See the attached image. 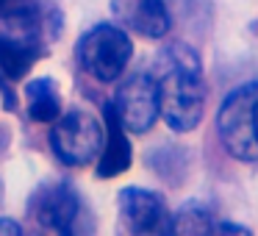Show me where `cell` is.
Listing matches in <instances>:
<instances>
[{
    "instance_id": "obj_7",
    "label": "cell",
    "mask_w": 258,
    "mask_h": 236,
    "mask_svg": "<svg viewBox=\"0 0 258 236\" xmlns=\"http://www.w3.org/2000/svg\"><path fill=\"white\" fill-rule=\"evenodd\" d=\"M119 211L134 233H167L172 222V214L167 211L161 197L136 186L119 192Z\"/></svg>"
},
{
    "instance_id": "obj_10",
    "label": "cell",
    "mask_w": 258,
    "mask_h": 236,
    "mask_svg": "<svg viewBox=\"0 0 258 236\" xmlns=\"http://www.w3.org/2000/svg\"><path fill=\"white\" fill-rule=\"evenodd\" d=\"M131 167V145L125 128L119 123V117L114 114V106H106V139H103V150H100V164L97 172L100 178H114V175L125 172Z\"/></svg>"
},
{
    "instance_id": "obj_1",
    "label": "cell",
    "mask_w": 258,
    "mask_h": 236,
    "mask_svg": "<svg viewBox=\"0 0 258 236\" xmlns=\"http://www.w3.org/2000/svg\"><path fill=\"white\" fill-rule=\"evenodd\" d=\"M158 114L172 131H191L200 125L206 111L200 58L191 47L172 45L158 62Z\"/></svg>"
},
{
    "instance_id": "obj_3",
    "label": "cell",
    "mask_w": 258,
    "mask_h": 236,
    "mask_svg": "<svg viewBox=\"0 0 258 236\" xmlns=\"http://www.w3.org/2000/svg\"><path fill=\"white\" fill-rule=\"evenodd\" d=\"M131 53H134L131 39L125 36V31L114 28V25H95L78 42L81 67L103 84L117 81L122 75V70L131 62Z\"/></svg>"
},
{
    "instance_id": "obj_8",
    "label": "cell",
    "mask_w": 258,
    "mask_h": 236,
    "mask_svg": "<svg viewBox=\"0 0 258 236\" xmlns=\"http://www.w3.org/2000/svg\"><path fill=\"white\" fill-rule=\"evenodd\" d=\"M31 211H34L39 225L58 230V233H67V230H73L75 219L81 214V200L70 184H50L34 195Z\"/></svg>"
},
{
    "instance_id": "obj_5",
    "label": "cell",
    "mask_w": 258,
    "mask_h": 236,
    "mask_svg": "<svg viewBox=\"0 0 258 236\" xmlns=\"http://www.w3.org/2000/svg\"><path fill=\"white\" fill-rule=\"evenodd\" d=\"M106 131L92 114L86 111H70L53 125L50 131V145L58 161L67 167H84L100 156Z\"/></svg>"
},
{
    "instance_id": "obj_9",
    "label": "cell",
    "mask_w": 258,
    "mask_h": 236,
    "mask_svg": "<svg viewBox=\"0 0 258 236\" xmlns=\"http://www.w3.org/2000/svg\"><path fill=\"white\" fill-rule=\"evenodd\" d=\"M117 20L145 39H161L169 31V12L164 0H111Z\"/></svg>"
},
{
    "instance_id": "obj_12",
    "label": "cell",
    "mask_w": 258,
    "mask_h": 236,
    "mask_svg": "<svg viewBox=\"0 0 258 236\" xmlns=\"http://www.w3.org/2000/svg\"><path fill=\"white\" fill-rule=\"evenodd\" d=\"M169 230L175 233H208V230H217V222L211 219V214L200 206H186L169 222Z\"/></svg>"
},
{
    "instance_id": "obj_4",
    "label": "cell",
    "mask_w": 258,
    "mask_h": 236,
    "mask_svg": "<svg viewBox=\"0 0 258 236\" xmlns=\"http://www.w3.org/2000/svg\"><path fill=\"white\" fill-rule=\"evenodd\" d=\"M39 56V20L25 9L0 17V70L12 81L25 78Z\"/></svg>"
},
{
    "instance_id": "obj_6",
    "label": "cell",
    "mask_w": 258,
    "mask_h": 236,
    "mask_svg": "<svg viewBox=\"0 0 258 236\" xmlns=\"http://www.w3.org/2000/svg\"><path fill=\"white\" fill-rule=\"evenodd\" d=\"M114 114L119 117L125 131L131 134H145L158 117V86L150 75H131L122 81L114 97Z\"/></svg>"
},
{
    "instance_id": "obj_11",
    "label": "cell",
    "mask_w": 258,
    "mask_h": 236,
    "mask_svg": "<svg viewBox=\"0 0 258 236\" xmlns=\"http://www.w3.org/2000/svg\"><path fill=\"white\" fill-rule=\"evenodd\" d=\"M25 95H28V114L36 123H56L58 111H61V97L58 89L50 78H36L28 81L25 86Z\"/></svg>"
},
{
    "instance_id": "obj_13",
    "label": "cell",
    "mask_w": 258,
    "mask_h": 236,
    "mask_svg": "<svg viewBox=\"0 0 258 236\" xmlns=\"http://www.w3.org/2000/svg\"><path fill=\"white\" fill-rule=\"evenodd\" d=\"M20 230H23V228H20L17 222H12V219H0V233H14V236H17Z\"/></svg>"
},
{
    "instance_id": "obj_2",
    "label": "cell",
    "mask_w": 258,
    "mask_h": 236,
    "mask_svg": "<svg viewBox=\"0 0 258 236\" xmlns=\"http://www.w3.org/2000/svg\"><path fill=\"white\" fill-rule=\"evenodd\" d=\"M222 147L239 161L258 158V81L239 86L225 97L217 114Z\"/></svg>"
},
{
    "instance_id": "obj_14",
    "label": "cell",
    "mask_w": 258,
    "mask_h": 236,
    "mask_svg": "<svg viewBox=\"0 0 258 236\" xmlns=\"http://www.w3.org/2000/svg\"><path fill=\"white\" fill-rule=\"evenodd\" d=\"M0 6H6V0H0Z\"/></svg>"
}]
</instances>
